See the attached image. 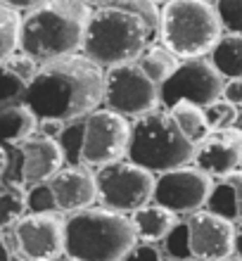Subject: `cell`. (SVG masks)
<instances>
[{
  "mask_svg": "<svg viewBox=\"0 0 242 261\" xmlns=\"http://www.w3.org/2000/svg\"><path fill=\"white\" fill-rule=\"evenodd\" d=\"M104 100V69L83 53L38 64L21 102L38 119L76 121L95 112Z\"/></svg>",
  "mask_w": 242,
  "mask_h": 261,
  "instance_id": "obj_1",
  "label": "cell"
},
{
  "mask_svg": "<svg viewBox=\"0 0 242 261\" xmlns=\"http://www.w3.org/2000/svg\"><path fill=\"white\" fill-rule=\"evenodd\" d=\"M157 29L159 14L152 0H114L93 10L81 53L102 69L138 62Z\"/></svg>",
  "mask_w": 242,
  "mask_h": 261,
  "instance_id": "obj_2",
  "label": "cell"
},
{
  "mask_svg": "<svg viewBox=\"0 0 242 261\" xmlns=\"http://www.w3.org/2000/svg\"><path fill=\"white\" fill-rule=\"evenodd\" d=\"M93 7L86 0H48L21 14L19 53L38 64L83 50Z\"/></svg>",
  "mask_w": 242,
  "mask_h": 261,
  "instance_id": "obj_3",
  "label": "cell"
},
{
  "mask_svg": "<svg viewBox=\"0 0 242 261\" xmlns=\"http://www.w3.org/2000/svg\"><path fill=\"white\" fill-rule=\"evenodd\" d=\"M138 245L128 214L90 206L64 221V254L78 261H124Z\"/></svg>",
  "mask_w": 242,
  "mask_h": 261,
  "instance_id": "obj_4",
  "label": "cell"
},
{
  "mask_svg": "<svg viewBox=\"0 0 242 261\" xmlns=\"http://www.w3.org/2000/svg\"><path fill=\"white\" fill-rule=\"evenodd\" d=\"M159 36L180 60L207 57L223 36V24L214 3L169 0L159 10Z\"/></svg>",
  "mask_w": 242,
  "mask_h": 261,
  "instance_id": "obj_5",
  "label": "cell"
},
{
  "mask_svg": "<svg viewBox=\"0 0 242 261\" xmlns=\"http://www.w3.org/2000/svg\"><path fill=\"white\" fill-rule=\"evenodd\" d=\"M195 157V143H190L178 130L171 112L152 110L133 119L128 159L145 166L152 173H164L190 164Z\"/></svg>",
  "mask_w": 242,
  "mask_h": 261,
  "instance_id": "obj_6",
  "label": "cell"
},
{
  "mask_svg": "<svg viewBox=\"0 0 242 261\" xmlns=\"http://www.w3.org/2000/svg\"><path fill=\"white\" fill-rule=\"evenodd\" d=\"M100 202L107 209L133 214L154 197V173L131 159H119L114 164L100 166L95 171Z\"/></svg>",
  "mask_w": 242,
  "mask_h": 261,
  "instance_id": "obj_7",
  "label": "cell"
},
{
  "mask_svg": "<svg viewBox=\"0 0 242 261\" xmlns=\"http://www.w3.org/2000/svg\"><path fill=\"white\" fill-rule=\"evenodd\" d=\"M102 105L128 119H138L162 105L159 86L143 71L138 62L117 64L104 69Z\"/></svg>",
  "mask_w": 242,
  "mask_h": 261,
  "instance_id": "obj_8",
  "label": "cell"
},
{
  "mask_svg": "<svg viewBox=\"0 0 242 261\" xmlns=\"http://www.w3.org/2000/svg\"><path fill=\"white\" fill-rule=\"evenodd\" d=\"M131 121L114 110H95L86 117L81 162L86 166H107L128 157Z\"/></svg>",
  "mask_w": 242,
  "mask_h": 261,
  "instance_id": "obj_9",
  "label": "cell"
},
{
  "mask_svg": "<svg viewBox=\"0 0 242 261\" xmlns=\"http://www.w3.org/2000/svg\"><path fill=\"white\" fill-rule=\"evenodd\" d=\"M223 86L226 79L211 60L190 57V60H180L176 71L159 86V100L166 110L180 100L207 107L223 95Z\"/></svg>",
  "mask_w": 242,
  "mask_h": 261,
  "instance_id": "obj_10",
  "label": "cell"
},
{
  "mask_svg": "<svg viewBox=\"0 0 242 261\" xmlns=\"http://www.w3.org/2000/svg\"><path fill=\"white\" fill-rule=\"evenodd\" d=\"M7 154L10 159H7L5 180H12L24 188L36 186V183H48L67 164L60 140L43 136V133H34L19 145L7 147Z\"/></svg>",
  "mask_w": 242,
  "mask_h": 261,
  "instance_id": "obj_11",
  "label": "cell"
},
{
  "mask_svg": "<svg viewBox=\"0 0 242 261\" xmlns=\"http://www.w3.org/2000/svg\"><path fill=\"white\" fill-rule=\"evenodd\" d=\"M214 186V176L202 171L200 166L185 164L159 173L152 199L173 214H195L207 206Z\"/></svg>",
  "mask_w": 242,
  "mask_h": 261,
  "instance_id": "obj_12",
  "label": "cell"
},
{
  "mask_svg": "<svg viewBox=\"0 0 242 261\" xmlns=\"http://www.w3.org/2000/svg\"><path fill=\"white\" fill-rule=\"evenodd\" d=\"M12 242L21 259L52 261L64 254V221L57 212H26L12 226Z\"/></svg>",
  "mask_w": 242,
  "mask_h": 261,
  "instance_id": "obj_13",
  "label": "cell"
},
{
  "mask_svg": "<svg viewBox=\"0 0 242 261\" xmlns=\"http://www.w3.org/2000/svg\"><path fill=\"white\" fill-rule=\"evenodd\" d=\"M187 228H190V247L195 259L223 261L235 252L237 228L230 219H223L209 209H200L190 214Z\"/></svg>",
  "mask_w": 242,
  "mask_h": 261,
  "instance_id": "obj_14",
  "label": "cell"
},
{
  "mask_svg": "<svg viewBox=\"0 0 242 261\" xmlns=\"http://www.w3.org/2000/svg\"><path fill=\"white\" fill-rule=\"evenodd\" d=\"M193 162L214 178H226L233 171L242 169V128L230 126V128L209 130L195 145Z\"/></svg>",
  "mask_w": 242,
  "mask_h": 261,
  "instance_id": "obj_15",
  "label": "cell"
},
{
  "mask_svg": "<svg viewBox=\"0 0 242 261\" xmlns=\"http://www.w3.org/2000/svg\"><path fill=\"white\" fill-rule=\"evenodd\" d=\"M52 193L57 199V209L67 214H76L95 206L100 199L97 178L86 164H67L50 178Z\"/></svg>",
  "mask_w": 242,
  "mask_h": 261,
  "instance_id": "obj_16",
  "label": "cell"
},
{
  "mask_svg": "<svg viewBox=\"0 0 242 261\" xmlns=\"http://www.w3.org/2000/svg\"><path fill=\"white\" fill-rule=\"evenodd\" d=\"M38 71V62L24 53H14L0 62V105L19 102L29 81Z\"/></svg>",
  "mask_w": 242,
  "mask_h": 261,
  "instance_id": "obj_17",
  "label": "cell"
},
{
  "mask_svg": "<svg viewBox=\"0 0 242 261\" xmlns=\"http://www.w3.org/2000/svg\"><path fill=\"white\" fill-rule=\"evenodd\" d=\"M34 133H38V117L29 105H24L21 100L0 105V145L3 147H14Z\"/></svg>",
  "mask_w": 242,
  "mask_h": 261,
  "instance_id": "obj_18",
  "label": "cell"
},
{
  "mask_svg": "<svg viewBox=\"0 0 242 261\" xmlns=\"http://www.w3.org/2000/svg\"><path fill=\"white\" fill-rule=\"evenodd\" d=\"M133 228H136V235L138 240L143 242H162L166 235L173 230V226L178 223L176 221V214L166 206L157 204V202H147L140 209L131 214Z\"/></svg>",
  "mask_w": 242,
  "mask_h": 261,
  "instance_id": "obj_19",
  "label": "cell"
},
{
  "mask_svg": "<svg viewBox=\"0 0 242 261\" xmlns=\"http://www.w3.org/2000/svg\"><path fill=\"white\" fill-rule=\"evenodd\" d=\"M209 60L221 71L223 79H242V34H226L219 38Z\"/></svg>",
  "mask_w": 242,
  "mask_h": 261,
  "instance_id": "obj_20",
  "label": "cell"
},
{
  "mask_svg": "<svg viewBox=\"0 0 242 261\" xmlns=\"http://www.w3.org/2000/svg\"><path fill=\"white\" fill-rule=\"evenodd\" d=\"M169 112H171V119L176 121L178 130L190 140V143L197 145L202 138L209 133V124H207V117H204V107H200V105L180 100V102L171 105Z\"/></svg>",
  "mask_w": 242,
  "mask_h": 261,
  "instance_id": "obj_21",
  "label": "cell"
},
{
  "mask_svg": "<svg viewBox=\"0 0 242 261\" xmlns=\"http://www.w3.org/2000/svg\"><path fill=\"white\" fill-rule=\"evenodd\" d=\"M138 64L157 86H162V83L176 71L180 60H178V55H173L171 50L162 43V45H150V48L138 57Z\"/></svg>",
  "mask_w": 242,
  "mask_h": 261,
  "instance_id": "obj_22",
  "label": "cell"
},
{
  "mask_svg": "<svg viewBox=\"0 0 242 261\" xmlns=\"http://www.w3.org/2000/svg\"><path fill=\"white\" fill-rule=\"evenodd\" d=\"M26 214V188L12 180H0V230L12 228Z\"/></svg>",
  "mask_w": 242,
  "mask_h": 261,
  "instance_id": "obj_23",
  "label": "cell"
},
{
  "mask_svg": "<svg viewBox=\"0 0 242 261\" xmlns=\"http://www.w3.org/2000/svg\"><path fill=\"white\" fill-rule=\"evenodd\" d=\"M21 12L0 3V62L19 50Z\"/></svg>",
  "mask_w": 242,
  "mask_h": 261,
  "instance_id": "obj_24",
  "label": "cell"
},
{
  "mask_svg": "<svg viewBox=\"0 0 242 261\" xmlns=\"http://www.w3.org/2000/svg\"><path fill=\"white\" fill-rule=\"evenodd\" d=\"M204 209L219 214V216H223V219H230V221L237 219L235 190H233V186H230L226 178H223L221 183H216V186H214V190H211V195H209V202H207V206H204Z\"/></svg>",
  "mask_w": 242,
  "mask_h": 261,
  "instance_id": "obj_25",
  "label": "cell"
},
{
  "mask_svg": "<svg viewBox=\"0 0 242 261\" xmlns=\"http://www.w3.org/2000/svg\"><path fill=\"white\" fill-rule=\"evenodd\" d=\"M83 133H86V119L67 121V128H64V133L60 136V145H62V152H64L67 164H83L81 162Z\"/></svg>",
  "mask_w": 242,
  "mask_h": 261,
  "instance_id": "obj_26",
  "label": "cell"
},
{
  "mask_svg": "<svg viewBox=\"0 0 242 261\" xmlns=\"http://www.w3.org/2000/svg\"><path fill=\"white\" fill-rule=\"evenodd\" d=\"M204 117H207L209 130L230 128V126H235V121H240V107L219 97V100H214L211 105L204 107Z\"/></svg>",
  "mask_w": 242,
  "mask_h": 261,
  "instance_id": "obj_27",
  "label": "cell"
},
{
  "mask_svg": "<svg viewBox=\"0 0 242 261\" xmlns=\"http://www.w3.org/2000/svg\"><path fill=\"white\" fill-rule=\"evenodd\" d=\"M164 249L166 254L176 261H187L193 256V247H190V228H187V221L183 223H176L173 230L164 238Z\"/></svg>",
  "mask_w": 242,
  "mask_h": 261,
  "instance_id": "obj_28",
  "label": "cell"
},
{
  "mask_svg": "<svg viewBox=\"0 0 242 261\" xmlns=\"http://www.w3.org/2000/svg\"><path fill=\"white\" fill-rule=\"evenodd\" d=\"M26 212H31V214L60 212L50 180L48 183H36V186L26 188Z\"/></svg>",
  "mask_w": 242,
  "mask_h": 261,
  "instance_id": "obj_29",
  "label": "cell"
},
{
  "mask_svg": "<svg viewBox=\"0 0 242 261\" xmlns=\"http://www.w3.org/2000/svg\"><path fill=\"white\" fill-rule=\"evenodd\" d=\"M214 7L228 34H242V0H216Z\"/></svg>",
  "mask_w": 242,
  "mask_h": 261,
  "instance_id": "obj_30",
  "label": "cell"
},
{
  "mask_svg": "<svg viewBox=\"0 0 242 261\" xmlns=\"http://www.w3.org/2000/svg\"><path fill=\"white\" fill-rule=\"evenodd\" d=\"M124 261H162V252L154 247V242H140L124 256Z\"/></svg>",
  "mask_w": 242,
  "mask_h": 261,
  "instance_id": "obj_31",
  "label": "cell"
},
{
  "mask_svg": "<svg viewBox=\"0 0 242 261\" xmlns=\"http://www.w3.org/2000/svg\"><path fill=\"white\" fill-rule=\"evenodd\" d=\"M64 128H67V121H62V119H38V133H43L48 138L60 140Z\"/></svg>",
  "mask_w": 242,
  "mask_h": 261,
  "instance_id": "obj_32",
  "label": "cell"
},
{
  "mask_svg": "<svg viewBox=\"0 0 242 261\" xmlns=\"http://www.w3.org/2000/svg\"><path fill=\"white\" fill-rule=\"evenodd\" d=\"M223 100L233 102L235 107H242V79H228L223 86Z\"/></svg>",
  "mask_w": 242,
  "mask_h": 261,
  "instance_id": "obj_33",
  "label": "cell"
},
{
  "mask_svg": "<svg viewBox=\"0 0 242 261\" xmlns=\"http://www.w3.org/2000/svg\"><path fill=\"white\" fill-rule=\"evenodd\" d=\"M226 180H228L230 186H233V190H235V197H237V219H242V169H237V171H233L230 176H226Z\"/></svg>",
  "mask_w": 242,
  "mask_h": 261,
  "instance_id": "obj_34",
  "label": "cell"
},
{
  "mask_svg": "<svg viewBox=\"0 0 242 261\" xmlns=\"http://www.w3.org/2000/svg\"><path fill=\"white\" fill-rule=\"evenodd\" d=\"M0 3L14 7V10H19V12H29V10H34V7L43 5V3H48V0H0Z\"/></svg>",
  "mask_w": 242,
  "mask_h": 261,
  "instance_id": "obj_35",
  "label": "cell"
},
{
  "mask_svg": "<svg viewBox=\"0 0 242 261\" xmlns=\"http://www.w3.org/2000/svg\"><path fill=\"white\" fill-rule=\"evenodd\" d=\"M0 261H14V242H10L5 230H0Z\"/></svg>",
  "mask_w": 242,
  "mask_h": 261,
  "instance_id": "obj_36",
  "label": "cell"
},
{
  "mask_svg": "<svg viewBox=\"0 0 242 261\" xmlns=\"http://www.w3.org/2000/svg\"><path fill=\"white\" fill-rule=\"evenodd\" d=\"M7 159H10V154H7V147H3V145H0V180L5 178V171H7Z\"/></svg>",
  "mask_w": 242,
  "mask_h": 261,
  "instance_id": "obj_37",
  "label": "cell"
},
{
  "mask_svg": "<svg viewBox=\"0 0 242 261\" xmlns=\"http://www.w3.org/2000/svg\"><path fill=\"white\" fill-rule=\"evenodd\" d=\"M235 254L242 256V223L237 226V233H235Z\"/></svg>",
  "mask_w": 242,
  "mask_h": 261,
  "instance_id": "obj_38",
  "label": "cell"
},
{
  "mask_svg": "<svg viewBox=\"0 0 242 261\" xmlns=\"http://www.w3.org/2000/svg\"><path fill=\"white\" fill-rule=\"evenodd\" d=\"M90 7H100V5H107V3H114V0H86Z\"/></svg>",
  "mask_w": 242,
  "mask_h": 261,
  "instance_id": "obj_39",
  "label": "cell"
},
{
  "mask_svg": "<svg viewBox=\"0 0 242 261\" xmlns=\"http://www.w3.org/2000/svg\"><path fill=\"white\" fill-rule=\"evenodd\" d=\"M52 261H78V259H74V256H69V254H62V256H57V259H52Z\"/></svg>",
  "mask_w": 242,
  "mask_h": 261,
  "instance_id": "obj_40",
  "label": "cell"
},
{
  "mask_svg": "<svg viewBox=\"0 0 242 261\" xmlns=\"http://www.w3.org/2000/svg\"><path fill=\"white\" fill-rule=\"evenodd\" d=\"M223 261H242V256H228V259H223Z\"/></svg>",
  "mask_w": 242,
  "mask_h": 261,
  "instance_id": "obj_41",
  "label": "cell"
},
{
  "mask_svg": "<svg viewBox=\"0 0 242 261\" xmlns=\"http://www.w3.org/2000/svg\"><path fill=\"white\" fill-rule=\"evenodd\" d=\"M240 128H242V107H240Z\"/></svg>",
  "mask_w": 242,
  "mask_h": 261,
  "instance_id": "obj_42",
  "label": "cell"
},
{
  "mask_svg": "<svg viewBox=\"0 0 242 261\" xmlns=\"http://www.w3.org/2000/svg\"><path fill=\"white\" fill-rule=\"evenodd\" d=\"M152 3H169V0H152Z\"/></svg>",
  "mask_w": 242,
  "mask_h": 261,
  "instance_id": "obj_43",
  "label": "cell"
},
{
  "mask_svg": "<svg viewBox=\"0 0 242 261\" xmlns=\"http://www.w3.org/2000/svg\"><path fill=\"white\" fill-rule=\"evenodd\" d=\"M14 261H26V259H14Z\"/></svg>",
  "mask_w": 242,
  "mask_h": 261,
  "instance_id": "obj_44",
  "label": "cell"
},
{
  "mask_svg": "<svg viewBox=\"0 0 242 261\" xmlns=\"http://www.w3.org/2000/svg\"><path fill=\"white\" fill-rule=\"evenodd\" d=\"M207 3H216V0H207Z\"/></svg>",
  "mask_w": 242,
  "mask_h": 261,
  "instance_id": "obj_45",
  "label": "cell"
},
{
  "mask_svg": "<svg viewBox=\"0 0 242 261\" xmlns=\"http://www.w3.org/2000/svg\"><path fill=\"white\" fill-rule=\"evenodd\" d=\"M195 261H200V259H195Z\"/></svg>",
  "mask_w": 242,
  "mask_h": 261,
  "instance_id": "obj_46",
  "label": "cell"
}]
</instances>
